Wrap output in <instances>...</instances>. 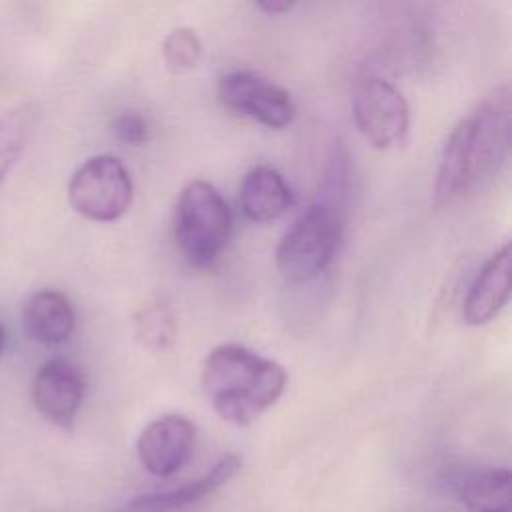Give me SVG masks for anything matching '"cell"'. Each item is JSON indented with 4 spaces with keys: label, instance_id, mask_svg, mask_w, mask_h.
Returning a JSON list of instances; mask_svg holds the SVG:
<instances>
[{
    "label": "cell",
    "instance_id": "1",
    "mask_svg": "<svg viewBox=\"0 0 512 512\" xmlns=\"http://www.w3.org/2000/svg\"><path fill=\"white\" fill-rule=\"evenodd\" d=\"M510 146V90L498 86L450 132L436 174L434 202L444 206L476 190L502 166Z\"/></svg>",
    "mask_w": 512,
    "mask_h": 512
},
{
    "label": "cell",
    "instance_id": "2",
    "mask_svg": "<svg viewBox=\"0 0 512 512\" xmlns=\"http://www.w3.org/2000/svg\"><path fill=\"white\" fill-rule=\"evenodd\" d=\"M286 370L240 344H220L202 366V390L226 422L246 426L264 414L284 392Z\"/></svg>",
    "mask_w": 512,
    "mask_h": 512
},
{
    "label": "cell",
    "instance_id": "3",
    "mask_svg": "<svg viewBox=\"0 0 512 512\" xmlns=\"http://www.w3.org/2000/svg\"><path fill=\"white\" fill-rule=\"evenodd\" d=\"M232 214L222 194L206 180L188 182L176 202L174 232L182 254L194 266H206L222 252Z\"/></svg>",
    "mask_w": 512,
    "mask_h": 512
},
{
    "label": "cell",
    "instance_id": "4",
    "mask_svg": "<svg viewBox=\"0 0 512 512\" xmlns=\"http://www.w3.org/2000/svg\"><path fill=\"white\" fill-rule=\"evenodd\" d=\"M342 234L338 212L328 204H312L282 236L276 264L288 282H308L328 268Z\"/></svg>",
    "mask_w": 512,
    "mask_h": 512
},
{
    "label": "cell",
    "instance_id": "5",
    "mask_svg": "<svg viewBox=\"0 0 512 512\" xmlns=\"http://www.w3.org/2000/svg\"><path fill=\"white\" fill-rule=\"evenodd\" d=\"M68 200L88 220H118L132 204V178L118 158L92 156L72 174Z\"/></svg>",
    "mask_w": 512,
    "mask_h": 512
},
{
    "label": "cell",
    "instance_id": "6",
    "mask_svg": "<svg viewBox=\"0 0 512 512\" xmlns=\"http://www.w3.org/2000/svg\"><path fill=\"white\" fill-rule=\"evenodd\" d=\"M352 110L358 130L374 148L384 150L396 146L408 134V102L402 92L384 78H364L354 92Z\"/></svg>",
    "mask_w": 512,
    "mask_h": 512
},
{
    "label": "cell",
    "instance_id": "7",
    "mask_svg": "<svg viewBox=\"0 0 512 512\" xmlns=\"http://www.w3.org/2000/svg\"><path fill=\"white\" fill-rule=\"evenodd\" d=\"M218 100L268 128H284L292 122L296 106L278 84L250 72L234 70L218 80Z\"/></svg>",
    "mask_w": 512,
    "mask_h": 512
},
{
    "label": "cell",
    "instance_id": "8",
    "mask_svg": "<svg viewBox=\"0 0 512 512\" xmlns=\"http://www.w3.org/2000/svg\"><path fill=\"white\" fill-rule=\"evenodd\" d=\"M196 426L180 414H164L152 420L138 436L136 452L142 468L158 478L180 472L194 450Z\"/></svg>",
    "mask_w": 512,
    "mask_h": 512
},
{
    "label": "cell",
    "instance_id": "9",
    "mask_svg": "<svg viewBox=\"0 0 512 512\" xmlns=\"http://www.w3.org/2000/svg\"><path fill=\"white\" fill-rule=\"evenodd\" d=\"M84 398V376L80 368L66 358H52L40 366L32 384V400L38 412L70 428Z\"/></svg>",
    "mask_w": 512,
    "mask_h": 512
},
{
    "label": "cell",
    "instance_id": "10",
    "mask_svg": "<svg viewBox=\"0 0 512 512\" xmlns=\"http://www.w3.org/2000/svg\"><path fill=\"white\" fill-rule=\"evenodd\" d=\"M510 274H512V248L506 242L494 252L482 270L476 274L468 288L462 316L470 326H482L490 322L510 298Z\"/></svg>",
    "mask_w": 512,
    "mask_h": 512
},
{
    "label": "cell",
    "instance_id": "11",
    "mask_svg": "<svg viewBox=\"0 0 512 512\" xmlns=\"http://www.w3.org/2000/svg\"><path fill=\"white\" fill-rule=\"evenodd\" d=\"M242 468V458L238 454H224L206 474L200 478L186 482L174 490L166 492H150L140 494L132 498L122 512H174L184 506H190L194 502H200L202 498L210 496L218 488H222L226 482H230L238 470Z\"/></svg>",
    "mask_w": 512,
    "mask_h": 512
},
{
    "label": "cell",
    "instance_id": "12",
    "mask_svg": "<svg viewBox=\"0 0 512 512\" xmlns=\"http://www.w3.org/2000/svg\"><path fill=\"white\" fill-rule=\"evenodd\" d=\"M24 326L40 344H62L72 336L76 326L74 306L62 292L40 290L24 304Z\"/></svg>",
    "mask_w": 512,
    "mask_h": 512
},
{
    "label": "cell",
    "instance_id": "13",
    "mask_svg": "<svg viewBox=\"0 0 512 512\" xmlns=\"http://www.w3.org/2000/svg\"><path fill=\"white\" fill-rule=\"evenodd\" d=\"M292 206V192L282 174L270 166L252 168L240 186V208L252 222L280 218Z\"/></svg>",
    "mask_w": 512,
    "mask_h": 512
},
{
    "label": "cell",
    "instance_id": "14",
    "mask_svg": "<svg viewBox=\"0 0 512 512\" xmlns=\"http://www.w3.org/2000/svg\"><path fill=\"white\" fill-rule=\"evenodd\" d=\"M458 492L470 512H512V476L508 468L470 472Z\"/></svg>",
    "mask_w": 512,
    "mask_h": 512
},
{
    "label": "cell",
    "instance_id": "15",
    "mask_svg": "<svg viewBox=\"0 0 512 512\" xmlns=\"http://www.w3.org/2000/svg\"><path fill=\"white\" fill-rule=\"evenodd\" d=\"M176 334V322L170 308L162 302H152L136 316V338L152 350L166 348Z\"/></svg>",
    "mask_w": 512,
    "mask_h": 512
},
{
    "label": "cell",
    "instance_id": "16",
    "mask_svg": "<svg viewBox=\"0 0 512 512\" xmlns=\"http://www.w3.org/2000/svg\"><path fill=\"white\" fill-rule=\"evenodd\" d=\"M30 126L32 118L26 108L8 112L0 118V182L24 150Z\"/></svg>",
    "mask_w": 512,
    "mask_h": 512
},
{
    "label": "cell",
    "instance_id": "17",
    "mask_svg": "<svg viewBox=\"0 0 512 512\" xmlns=\"http://www.w3.org/2000/svg\"><path fill=\"white\" fill-rule=\"evenodd\" d=\"M162 56L166 66L172 72H188L192 70L202 56V44L200 38L192 28L180 26L168 32V36L162 42Z\"/></svg>",
    "mask_w": 512,
    "mask_h": 512
},
{
    "label": "cell",
    "instance_id": "18",
    "mask_svg": "<svg viewBox=\"0 0 512 512\" xmlns=\"http://www.w3.org/2000/svg\"><path fill=\"white\" fill-rule=\"evenodd\" d=\"M112 130L116 138L128 146H140L148 136L146 120L138 112H122L120 116H116Z\"/></svg>",
    "mask_w": 512,
    "mask_h": 512
},
{
    "label": "cell",
    "instance_id": "19",
    "mask_svg": "<svg viewBox=\"0 0 512 512\" xmlns=\"http://www.w3.org/2000/svg\"><path fill=\"white\" fill-rule=\"evenodd\" d=\"M258 8L264 10L270 16H276V14L288 12L292 8V2H286V0H266V2H258Z\"/></svg>",
    "mask_w": 512,
    "mask_h": 512
},
{
    "label": "cell",
    "instance_id": "20",
    "mask_svg": "<svg viewBox=\"0 0 512 512\" xmlns=\"http://www.w3.org/2000/svg\"><path fill=\"white\" fill-rule=\"evenodd\" d=\"M4 344H6V334H4V328L0 326V354L4 350Z\"/></svg>",
    "mask_w": 512,
    "mask_h": 512
}]
</instances>
